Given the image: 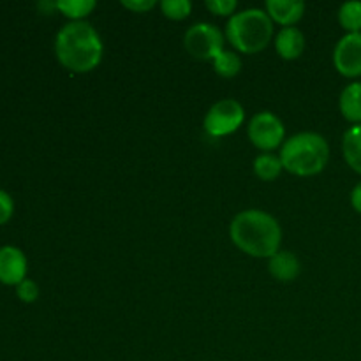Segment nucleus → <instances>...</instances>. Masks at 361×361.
Listing matches in <instances>:
<instances>
[{
    "label": "nucleus",
    "instance_id": "17",
    "mask_svg": "<svg viewBox=\"0 0 361 361\" xmlns=\"http://www.w3.org/2000/svg\"><path fill=\"white\" fill-rule=\"evenodd\" d=\"M338 23L348 30V34L361 32V2L360 0H349L344 2L338 9Z\"/></svg>",
    "mask_w": 361,
    "mask_h": 361
},
{
    "label": "nucleus",
    "instance_id": "10",
    "mask_svg": "<svg viewBox=\"0 0 361 361\" xmlns=\"http://www.w3.org/2000/svg\"><path fill=\"white\" fill-rule=\"evenodd\" d=\"M267 13L271 21L284 25V27H295L296 21L302 20L305 13V2L302 0H267Z\"/></svg>",
    "mask_w": 361,
    "mask_h": 361
},
{
    "label": "nucleus",
    "instance_id": "13",
    "mask_svg": "<svg viewBox=\"0 0 361 361\" xmlns=\"http://www.w3.org/2000/svg\"><path fill=\"white\" fill-rule=\"evenodd\" d=\"M341 113L351 123H361V81L348 85L338 99Z\"/></svg>",
    "mask_w": 361,
    "mask_h": 361
},
{
    "label": "nucleus",
    "instance_id": "16",
    "mask_svg": "<svg viewBox=\"0 0 361 361\" xmlns=\"http://www.w3.org/2000/svg\"><path fill=\"white\" fill-rule=\"evenodd\" d=\"M56 9L63 14V16L71 18L74 21H81L95 9L97 2L95 0H59Z\"/></svg>",
    "mask_w": 361,
    "mask_h": 361
},
{
    "label": "nucleus",
    "instance_id": "24",
    "mask_svg": "<svg viewBox=\"0 0 361 361\" xmlns=\"http://www.w3.org/2000/svg\"><path fill=\"white\" fill-rule=\"evenodd\" d=\"M351 204L358 214H361V182L356 183L355 189L351 190Z\"/></svg>",
    "mask_w": 361,
    "mask_h": 361
},
{
    "label": "nucleus",
    "instance_id": "8",
    "mask_svg": "<svg viewBox=\"0 0 361 361\" xmlns=\"http://www.w3.org/2000/svg\"><path fill=\"white\" fill-rule=\"evenodd\" d=\"M334 66L342 76H361V32L345 34L334 49Z\"/></svg>",
    "mask_w": 361,
    "mask_h": 361
},
{
    "label": "nucleus",
    "instance_id": "19",
    "mask_svg": "<svg viewBox=\"0 0 361 361\" xmlns=\"http://www.w3.org/2000/svg\"><path fill=\"white\" fill-rule=\"evenodd\" d=\"M161 9L169 20H185L192 11L190 0H162Z\"/></svg>",
    "mask_w": 361,
    "mask_h": 361
},
{
    "label": "nucleus",
    "instance_id": "14",
    "mask_svg": "<svg viewBox=\"0 0 361 361\" xmlns=\"http://www.w3.org/2000/svg\"><path fill=\"white\" fill-rule=\"evenodd\" d=\"M342 154L345 162L361 175V123L349 127L342 137Z\"/></svg>",
    "mask_w": 361,
    "mask_h": 361
},
{
    "label": "nucleus",
    "instance_id": "23",
    "mask_svg": "<svg viewBox=\"0 0 361 361\" xmlns=\"http://www.w3.org/2000/svg\"><path fill=\"white\" fill-rule=\"evenodd\" d=\"M120 4L134 13H147L152 7H155V0H122Z\"/></svg>",
    "mask_w": 361,
    "mask_h": 361
},
{
    "label": "nucleus",
    "instance_id": "7",
    "mask_svg": "<svg viewBox=\"0 0 361 361\" xmlns=\"http://www.w3.org/2000/svg\"><path fill=\"white\" fill-rule=\"evenodd\" d=\"M247 133H249L254 147H257L259 150L270 152L284 141L286 129L284 123L277 115H274L271 111H259L252 116Z\"/></svg>",
    "mask_w": 361,
    "mask_h": 361
},
{
    "label": "nucleus",
    "instance_id": "12",
    "mask_svg": "<svg viewBox=\"0 0 361 361\" xmlns=\"http://www.w3.org/2000/svg\"><path fill=\"white\" fill-rule=\"evenodd\" d=\"M268 270H270L271 277L277 279L279 282H291L302 271V263L298 257L289 250H279L275 256L270 257L268 263Z\"/></svg>",
    "mask_w": 361,
    "mask_h": 361
},
{
    "label": "nucleus",
    "instance_id": "21",
    "mask_svg": "<svg viewBox=\"0 0 361 361\" xmlns=\"http://www.w3.org/2000/svg\"><path fill=\"white\" fill-rule=\"evenodd\" d=\"M16 295H18V298L25 303L35 302L39 296L37 284H35L34 281H30V279H25L23 282H20V284L16 286Z\"/></svg>",
    "mask_w": 361,
    "mask_h": 361
},
{
    "label": "nucleus",
    "instance_id": "4",
    "mask_svg": "<svg viewBox=\"0 0 361 361\" xmlns=\"http://www.w3.org/2000/svg\"><path fill=\"white\" fill-rule=\"evenodd\" d=\"M274 35V21L263 9H243L229 18L226 37L242 53H257L264 49Z\"/></svg>",
    "mask_w": 361,
    "mask_h": 361
},
{
    "label": "nucleus",
    "instance_id": "2",
    "mask_svg": "<svg viewBox=\"0 0 361 361\" xmlns=\"http://www.w3.org/2000/svg\"><path fill=\"white\" fill-rule=\"evenodd\" d=\"M102 41L94 25L88 21H71L63 25L55 39L59 62L73 73H88L102 60Z\"/></svg>",
    "mask_w": 361,
    "mask_h": 361
},
{
    "label": "nucleus",
    "instance_id": "20",
    "mask_svg": "<svg viewBox=\"0 0 361 361\" xmlns=\"http://www.w3.org/2000/svg\"><path fill=\"white\" fill-rule=\"evenodd\" d=\"M204 6L217 16H229V14L233 16L236 7H238V2L236 0H207Z\"/></svg>",
    "mask_w": 361,
    "mask_h": 361
},
{
    "label": "nucleus",
    "instance_id": "18",
    "mask_svg": "<svg viewBox=\"0 0 361 361\" xmlns=\"http://www.w3.org/2000/svg\"><path fill=\"white\" fill-rule=\"evenodd\" d=\"M214 67L215 71H217L219 76L235 78L236 74L242 71V59H240L236 53L224 49V51H221L217 56H215Z\"/></svg>",
    "mask_w": 361,
    "mask_h": 361
},
{
    "label": "nucleus",
    "instance_id": "9",
    "mask_svg": "<svg viewBox=\"0 0 361 361\" xmlns=\"http://www.w3.org/2000/svg\"><path fill=\"white\" fill-rule=\"evenodd\" d=\"M27 275V257L20 249L7 245L0 249V282L6 286H18Z\"/></svg>",
    "mask_w": 361,
    "mask_h": 361
},
{
    "label": "nucleus",
    "instance_id": "5",
    "mask_svg": "<svg viewBox=\"0 0 361 361\" xmlns=\"http://www.w3.org/2000/svg\"><path fill=\"white\" fill-rule=\"evenodd\" d=\"M183 46L194 59L215 60L219 53L224 51V34L217 25L200 21L187 28Z\"/></svg>",
    "mask_w": 361,
    "mask_h": 361
},
{
    "label": "nucleus",
    "instance_id": "15",
    "mask_svg": "<svg viewBox=\"0 0 361 361\" xmlns=\"http://www.w3.org/2000/svg\"><path fill=\"white\" fill-rule=\"evenodd\" d=\"M282 169H284V166H282L281 157L275 154H270V152H263V154H259L254 159V173L261 180L271 182V180H275L281 175Z\"/></svg>",
    "mask_w": 361,
    "mask_h": 361
},
{
    "label": "nucleus",
    "instance_id": "11",
    "mask_svg": "<svg viewBox=\"0 0 361 361\" xmlns=\"http://www.w3.org/2000/svg\"><path fill=\"white\" fill-rule=\"evenodd\" d=\"M275 49L284 60H296L305 51V35L296 27H284L275 37Z\"/></svg>",
    "mask_w": 361,
    "mask_h": 361
},
{
    "label": "nucleus",
    "instance_id": "22",
    "mask_svg": "<svg viewBox=\"0 0 361 361\" xmlns=\"http://www.w3.org/2000/svg\"><path fill=\"white\" fill-rule=\"evenodd\" d=\"M14 203L6 190H0V224H6L13 217Z\"/></svg>",
    "mask_w": 361,
    "mask_h": 361
},
{
    "label": "nucleus",
    "instance_id": "6",
    "mask_svg": "<svg viewBox=\"0 0 361 361\" xmlns=\"http://www.w3.org/2000/svg\"><path fill=\"white\" fill-rule=\"evenodd\" d=\"M245 120L243 106L235 99H221L204 115L203 127L210 136L221 137L235 133Z\"/></svg>",
    "mask_w": 361,
    "mask_h": 361
},
{
    "label": "nucleus",
    "instance_id": "1",
    "mask_svg": "<svg viewBox=\"0 0 361 361\" xmlns=\"http://www.w3.org/2000/svg\"><path fill=\"white\" fill-rule=\"evenodd\" d=\"M233 243L252 257H271L279 252L282 242L281 224L274 215L263 210H243L229 226Z\"/></svg>",
    "mask_w": 361,
    "mask_h": 361
},
{
    "label": "nucleus",
    "instance_id": "3",
    "mask_svg": "<svg viewBox=\"0 0 361 361\" xmlns=\"http://www.w3.org/2000/svg\"><path fill=\"white\" fill-rule=\"evenodd\" d=\"M330 147L317 133H300L284 141L281 148V161L286 171L296 176L319 175L328 164Z\"/></svg>",
    "mask_w": 361,
    "mask_h": 361
}]
</instances>
